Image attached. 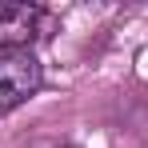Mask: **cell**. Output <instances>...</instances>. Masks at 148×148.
<instances>
[{"label":"cell","instance_id":"2","mask_svg":"<svg viewBox=\"0 0 148 148\" xmlns=\"http://www.w3.org/2000/svg\"><path fill=\"white\" fill-rule=\"evenodd\" d=\"M40 20H44V12L36 4H24V0L0 4V56L4 52H28V44L40 32Z\"/></svg>","mask_w":148,"mask_h":148},{"label":"cell","instance_id":"1","mask_svg":"<svg viewBox=\"0 0 148 148\" xmlns=\"http://www.w3.org/2000/svg\"><path fill=\"white\" fill-rule=\"evenodd\" d=\"M44 84V68L32 52H4L0 56V116L32 100Z\"/></svg>","mask_w":148,"mask_h":148}]
</instances>
